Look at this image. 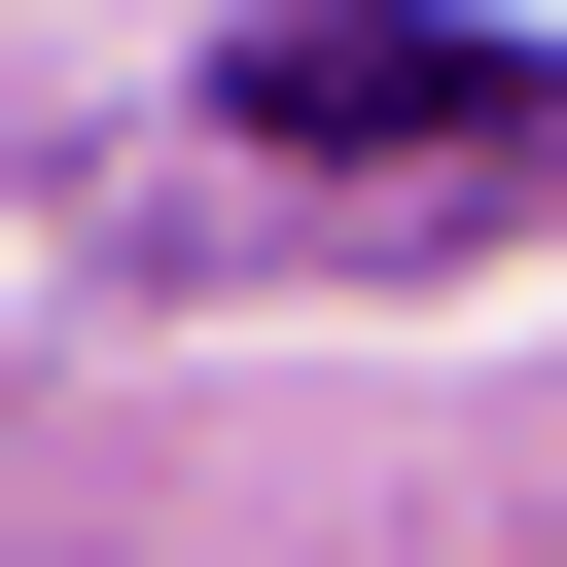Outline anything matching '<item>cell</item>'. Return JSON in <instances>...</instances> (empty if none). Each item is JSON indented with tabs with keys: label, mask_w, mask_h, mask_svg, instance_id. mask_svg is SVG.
Returning <instances> with one entry per match:
<instances>
[{
	"label": "cell",
	"mask_w": 567,
	"mask_h": 567,
	"mask_svg": "<svg viewBox=\"0 0 567 567\" xmlns=\"http://www.w3.org/2000/svg\"><path fill=\"white\" fill-rule=\"evenodd\" d=\"M213 106H248V142H319V177H390V142H461V177H496V142H567V71H496V35H425V0H248V35H213Z\"/></svg>",
	"instance_id": "cell-1"
}]
</instances>
